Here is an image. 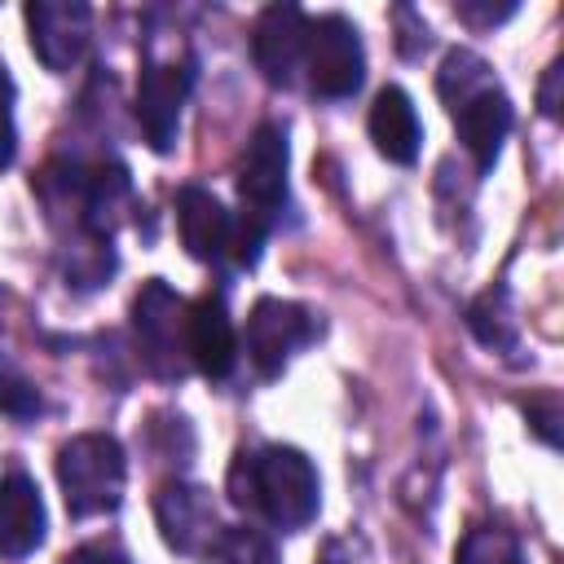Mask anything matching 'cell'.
I'll list each match as a JSON object with an SVG mask.
<instances>
[{"mask_svg": "<svg viewBox=\"0 0 564 564\" xmlns=\"http://www.w3.org/2000/svg\"><path fill=\"white\" fill-rule=\"evenodd\" d=\"M229 498L282 533L313 524L322 507V480L304 449L295 445H260L238 454L229 467Z\"/></svg>", "mask_w": 564, "mask_h": 564, "instance_id": "obj_1", "label": "cell"}, {"mask_svg": "<svg viewBox=\"0 0 564 564\" xmlns=\"http://www.w3.org/2000/svg\"><path fill=\"white\" fill-rule=\"evenodd\" d=\"M436 93L449 106V119H454L458 141L471 154V163L480 172H489L502 154V141L511 137V123H516L511 97L498 88L489 62L476 57L471 48H449L441 62V75H436Z\"/></svg>", "mask_w": 564, "mask_h": 564, "instance_id": "obj_2", "label": "cell"}, {"mask_svg": "<svg viewBox=\"0 0 564 564\" xmlns=\"http://www.w3.org/2000/svg\"><path fill=\"white\" fill-rule=\"evenodd\" d=\"M57 485L75 520L110 516L123 502L128 458L110 432H79L57 449Z\"/></svg>", "mask_w": 564, "mask_h": 564, "instance_id": "obj_3", "label": "cell"}, {"mask_svg": "<svg viewBox=\"0 0 564 564\" xmlns=\"http://www.w3.org/2000/svg\"><path fill=\"white\" fill-rule=\"evenodd\" d=\"M185 313H189V304L163 278L141 282V291L132 300L137 352L150 366V375H159V379H181L185 375V361H189V348H185Z\"/></svg>", "mask_w": 564, "mask_h": 564, "instance_id": "obj_4", "label": "cell"}, {"mask_svg": "<svg viewBox=\"0 0 564 564\" xmlns=\"http://www.w3.org/2000/svg\"><path fill=\"white\" fill-rule=\"evenodd\" d=\"M304 70H308V88L326 101H344L361 88L366 79V48H361V31L344 18V13H322L308 22L304 35Z\"/></svg>", "mask_w": 564, "mask_h": 564, "instance_id": "obj_5", "label": "cell"}, {"mask_svg": "<svg viewBox=\"0 0 564 564\" xmlns=\"http://www.w3.org/2000/svg\"><path fill=\"white\" fill-rule=\"evenodd\" d=\"M286 167H291V145L282 123H260L247 137V150L238 159V198H242V220L273 229V216L286 203Z\"/></svg>", "mask_w": 564, "mask_h": 564, "instance_id": "obj_6", "label": "cell"}, {"mask_svg": "<svg viewBox=\"0 0 564 564\" xmlns=\"http://www.w3.org/2000/svg\"><path fill=\"white\" fill-rule=\"evenodd\" d=\"M317 335V317L291 300H260L247 317V357L260 379H278L286 361Z\"/></svg>", "mask_w": 564, "mask_h": 564, "instance_id": "obj_7", "label": "cell"}, {"mask_svg": "<svg viewBox=\"0 0 564 564\" xmlns=\"http://www.w3.org/2000/svg\"><path fill=\"white\" fill-rule=\"evenodd\" d=\"M154 520H159V533L172 551L181 555H212L220 551V516H216V502L203 485H185V480H167L159 485L154 494Z\"/></svg>", "mask_w": 564, "mask_h": 564, "instance_id": "obj_8", "label": "cell"}, {"mask_svg": "<svg viewBox=\"0 0 564 564\" xmlns=\"http://www.w3.org/2000/svg\"><path fill=\"white\" fill-rule=\"evenodd\" d=\"M26 31H31V53L44 62V70L66 75L88 53L93 9L84 0H31Z\"/></svg>", "mask_w": 564, "mask_h": 564, "instance_id": "obj_9", "label": "cell"}, {"mask_svg": "<svg viewBox=\"0 0 564 564\" xmlns=\"http://www.w3.org/2000/svg\"><path fill=\"white\" fill-rule=\"evenodd\" d=\"M194 70L185 62H145L137 79V123L150 141V150L167 154L181 132V110L189 97Z\"/></svg>", "mask_w": 564, "mask_h": 564, "instance_id": "obj_10", "label": "cell"}, {"mask_svg": "<svg viewBox=\"0 0 564 564\" xmlns=\"http://www.w3.org/2000/svg\"><path fill=\"white\" fill-rule=\"evenodd\" d=\"M304 35H308V18L300 4L291 0H278L269 9H260L256 26H251V57H256V70L269 79V84H291L295 79V66H304Z\"/></svg>", "mask_w": 564, "mask_h": 564, "instance_id": "obj_11", "label": "cell"}, {"mask_svg": "<svg viewBox=\"0 0 564 564\" xmlns=\"http://www.w3.org/2000/svg\"><path fill=\"white\" fill-rule=\"evenodd\" d=\"M185 348L189 361L207 375V379H225L238 361V339H234V322L225 308V295H203L189 304L185 313Z\"/></svg>", "mask_w": 564, "mask_h": 564, "instance_id": "obj_12", "label": "cell"}, {"mask_svg": "<svg viewBox=\"0 0 564 564\" xmlns=\"http://www.w3.org/2000/svg\"><path fill=\"white\" fill-rule=\"evenodd\" d=\"M48 516H44V498L40 485L26 471H9L0 480V551L22 560L44 542Z\"/></svg>", "mask_w": 564, "mask_h": 564, "instance_id": "obj_13", "label": "cell"}, {"mask_svg": "<svg viewBox=\"0 0 564 564\" xmlns=\"http://www.w3.org/2000/svg\"><path fill=\"white\" fill-rule=\"evenodd\" d=\"M366 128H370V141L375 150L388 159V163H414L419 159V145H423V123H419V110L410 101L405 88L388 84L379 88L370 115H366Z\"/></svg>", "mask_w": 564, "mask_h": 564, "instance_id": "obj_14", "label": "cell"}, {"mask_svg": "<svg viewBox=\"0 0 564 564\" xmlns=\"http://www.w3.org/2000/svg\"><path fill=\"white\" fill-rule=\"evenodd\" d=\"M176 225H181V242L194 260H220L229 256V229L234 216L225 212V203L203 189V185H185L176 194Z\"/></svg>", "mask_w": 564, "mask_h": 564, "instance_id": "obj_15", "label": "cell"}, {"mask_svg": "<svg viewBox=\"0 0 564 564\" xmlns=\"http://www.w3.org/2000/svg\"><path fill=\"white\" fill-rule=\"evenodd\" d=\"M467 326L476 330V339L485 348H498V352H516L520 335H516V317L507 308V291H485L471 308H467Z\"/></svg>", "mask_w": 564, "mask_h": 564, "instance_id": "obj_16", "label": "cell"}, {"mask_svg": "<svg viewBox=\"0 0 564 564\" xmlns=\"http://www.w3.org/2000/svg\"><path fill=\"white\" fill-rule=\"evenodd\" d=\"M454 564H524V546L511 529L502 524H476L458 542Z\"/></svg>", "mask_w": 564, "mask_h": 564, "instance_id": "obj_17", "label": "cell"}, {"mask_svg": "<svg viewBox=\"0 0 564 564\" xmlns=\"http://www.w3.org/2000/svg\"><path fill=\"white\" fill-rule=\"evenodd\" d=\"M40 410H44L40 388H35L13 361L0 357V414H4V419H18V423H31Z\"/></svg>", "mask_w": 564, "mask_h": 564, "instance_id": "obj_18", "label": "cell"}, {"mask_svg": "<svg viewBox=\"0 0 564 564\" xmlns=\"http://www.w3.org/2000/svg\"><path fill=\"white\" fill-rule=\"evenodd\" d=\"M225 564H278V555H273V542L260 533V529H247V524H238V529H225V538H220V551H216Z\"/></svg>", "mask_w": 564, "mask_h": 564, "instance_id": "obj_19", "label": "cell"}, {"mask_svg": "<svg viewBox=\"0 0 564 564\" xmlns=\"http://www.w3.org/2000/svg\"><path fill=\"white\" fill-rule=\"evenodd\" d=\"M317 564H375V551H370L366 533L348 529V533H335V538L322 542Z\"/></svg>", "mask_w": 564, "mask_h": 564, "instance_id": "obj_20", "label": "cell"}, {"mask_svg": "<svg viewBox=\"0 0 564 564\" xmlns=\"http://www.w3.org/2000/svg\"><path fill=\"white\" fill-rule=\"evenodd\" d=\"M18 154V128H13V79L0 66V172L13 163Z\"/></svg>", "mask_w": 564, "mask_h": 564, "instance_id": "obj_21", "label": "cell"}, {"mask_svg": "<svg viewBox=\"0 0 564 564\" xmlns=\"http://www.w3.org/2000/svg\"><path fill=\"white\" fill-rule=\"evenodd\" d=\"M454 13H458L467 26H494V22H502V18H511V13H516V0H507V4H489V0H458V4H454Z\"/></svg>", "mask_w": 564, "mask_h": 564, "instance_id": "obj_22", "label": "cell"}, {"mask_svg": "<svg viewBox=\"0 0 564 564\" xmlns=\"http://www.w3.org/2000/svg\"><path fill=\"white\" fill-rule=\"evenodd\" d=\"M62 564H132L123 551H115V546H106V542H88V546H79V551H70Z\"/></svg>", "mask_w": 564, "mask_h": 564, "instance_id": "obj_23", "label": "cell"}, {"mask_svg": "<svg viewBox=\"0 0 564 564\" xmlns=\"http://www.w3.org/2000/svg\"><path fill=\"white\" fill-rule=\"evenodd\" d=\"M529 419H533V427H538V436H542L546 445L560 441V432H555V401H546V405H529Z\"/></svg>", "mask_w": 564, "mask_h": 564, "instance_id": "obj_24", "label": "cell"}, {"mask_svg": "<svg viewBox=\"0 0 564 564\" xmlns=\"http://www.w3.org/2000/svg\"><path fill=\"white\" fill-rule=\"evenodd\" d=\"M560 75H564V70H560V62H555V66L546 70V79H542V110H546V115H560Z\"/></svg>", "mask_w": 564, "mask_h": 564, "instance_id": "obj_25", "label": "cell"}]
</instances>
